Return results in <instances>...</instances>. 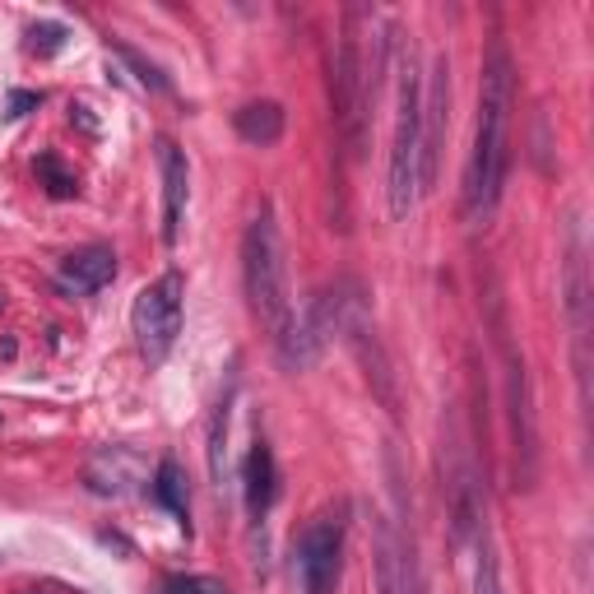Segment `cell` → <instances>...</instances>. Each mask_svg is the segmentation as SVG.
Wrapping results in <instances>:
<instances>
[{
	"label": "cell",
	"mask_w": 594,
	"mask_h": 594,
	"mask_svg": "<svg viewBox=\"0 0 594 594\" xmlns=\"http://www.w3.org/2000/svg\"><path fill=\"white\" fill-rule=\"evenodd\" d=\"M511 102H516V70L511 51L502 38L487 42L483 57V89H479V126H474V149L465 163V186H460V209L465 223H483L502 200L506 168H511Z\"/></svg>",
	"instance_id": "obj_1"
},
{
	"label": "cell",
	"mask_w": 594,
	"mask_h": 594,
	"mask_svg": "<svg viewBox=\"0 0 594 594\" xmlns=\"http://www.w3.org/2000/svg\"><path fill=\"white\" fill-rule=\"evenodd\" d=\"M242 284H247V302L256 311V321L265 325L270 339L279 344L297 311H293V293H288L284 242H279L270 209H260L247 223V233H242Z\"/></svg>",
	"instance_id": "obj_2"
},
{
	"label": "cell",
	"mask_w": 594,
	"mask_h": 594,
	"mask_svg": "<svg viewBox=\"0 0 594 594\" xmlns=\"http://www.w3.org/2000/svg\"><path fill=\"white\" fill-rule=\"evenodd\" d=\"M418 131H423V75H418L413 47L395 51V131H391V214L409 219L418 205Z\"/></svg>",
	"instance_id": "obj_3"
},
{
	"label": "cell",
	"mask_w": 594,
	"mask_h": 594,
	"mask_svg": "<svg viewBox=\"0 0 594 594\" xmlns=\"http://www.w3.org/2000/svg\"><path fill=\"white\" fill-rule=\"evenodd\" d=\"M362 10L344 14V38H339V57H335V116L344 126V139L354 149V159L367 145V116H372V94H367V65H372V51L362 47ZM376 47V38H372Z\"/></svg>",
	"instance_id": "obj_4"
},
{
	"label": "cell",
	"mask_w": 594,
	"mask_h": 594,
	"mask_svg": "<svg viewBox=\"0 0 594 594\" xmlns=\"http://www.w3.org/2000/svg\"><path fill=\"white\" fill-rule=\"evenodd\" d=\"M182 311H186V279L177 270L159 274L153 284H145L135 293L131 330H135V344H139V354H145L149 367L168 362L172 344L182 335Z\"/></svg>",
	"instance_id": "obj_5"
},
{
	"label": "cell",
	"mask_w": 594,
	"mask_h": 594,
	"mask_svg": "<svg viewBox=\"0 0 594 594\" xmlns=\"http://www.w3.org/2000/svg\"><path fill=\"white\" fill-rule=\"evenodd\" d=\"M506 354V418H511V450H516V487H534L539 474V428H534V399H530V372L525 358L502 335Z\"/></svg>",
	"instance_id": "obj_6"
},
{
	"label": "cell",
	"mask_w": 594,
	"mask_h": 594,
	"mask_svg": "<svg viewBox=\"0 0 594 594\" xmlns=\"http://www.w3.org/2000/svg\"><path fill=\"white\" fill-rule=\"evenodd\" d=\"M344 571V516L321 511L297 539V585L302 594H335Z\"/></svg>",
	"instance_id": "obj_7"
},
{
	"label": "cell",
	"mask_w": 594,
	"mask_h": 594,
	"mask_svg": "<svg viewBox=\"0 0 594 594\" xmlns=\"http://www.w3.org/2000/svg\"><path fill=\"white\" fill-rule=\"evenodd\" d=\"M446 126H450V61L436 57L432 75L423 84V131H418V196H428L442 172V149H446Z\"/></svg>",
	"instance_id": "obj_8"
},
{
	"label": "cell",
	"mask_w": 594,
	"mask_h": 594,
	"mask_svg": "<svg viewBox=\"0 0 594 594\" xmlns=\"http://www.w3.org/2000/svg\"><path fill=\"white\" fill-rule=\"evenodd\" d=\"M372 562H376V590L381 594H423L413 539L399 530L391 516L372 520Z\"/></svg>",
	"instance_id": "obj_9"
},
{
	"label": "cell",
	"mask_w": 594,
	"mask_h": 594,
	"mask_svg": "<svg viewBox=\"0 0 594 594\" xmlns=\"http://www.w3.org/2000/svg\"><path fill=\"white\" fill-rule=\"evenodd\" d=\"M159 172H163V242L172 247L182 237L186 200H190V163L172 139H159Z\"/></svg>",
	"instance_id": "obj_10"
},
{
	"label": "cell",
	"mask_w": 594,
	"mask_h": 594,
	"mask_svg": "<svg viewBox=\"0 0 594 594\" xmlns=\"http://www.w3.org/2000/svg\"><path fill=\"white\" fill-rule=\"evenodd\" d=\"M116 279V251L112 247H79L61 260V284L75 293H102Z\"/></svg>",
	"instance_id": "obj_11"
},
{
	"label": "cell",
	"mask_w": 594,
	"mask_h": 594,
	"mask_svg": "<svg viewBox=\"0 0 594 594\" xmlns=\"http://www.w3.org/2000/svg\"><path fill=\"white\" fill-rule=\"evenodd\" d=\"M242 493H247V511L260 520L274 506V497H279V465H274V450H270V442H251V450H247V465H242Z\"/></svg>",
	"instance_id": "obj_12"
},
{
	"label": "cell",
	"mask_w": 594,
	"mask_h": 594,
	"mask_svg": "<svg viewBox=\"0 0 594 594\" xmlns=\"http://www.w3.org/2000/svg\"><path fill=\"white\" fill-rule=\"evenodd\" d=\"M233 126H237V135L247 139V145L270 149V145H279V135H284V108L270 102V98L247 102V108L233 112Z\"/></svg>",
	"instance_id": "obj_13"
},
{
	"label": "cell",
	"mask_w": 594,
	"mask_h": 594,
	"mask_svg": "<svg viewBox=\"0 0 594 594\" xmlns=\"http://www.w3.org/2000/svg\"><path fill=\"white\" fill-rule=\"evenodd\" d=\"M153 497H159L168 511L186 525V516H190V493H186V474H182L177 460H163V465H159V474H153Z\"/></svg>",
	"instance_id": "obj_14"
},
{
	"label": "cell",
	"mask_w": 594,
	"mask_h": 594,
	"mask_svg": "<svg viewBox=\"0 0 594 594\" xmlns=\"http://www.w3.org/2000/svg\"><path fill=\"white\" fill-rule=\"evenodd\" d=\"M228 418H233V391L219 399L214 423H209V474H214V483H223V469H228Z\"/></svg>",
	"instance_id": "obj_15"
},
{
	"label": "cell",
	"mask_w": 594,
	"mask_h": 594,
	"mask_svg": "<svg viewBox=\"0 0 594 594\" xmlns=\"http://www.w3.org/2000/svg\"><path fill=\"white\" fill-rule=\"evenodd\" d=\"M38 177H42L51 200H75L79 196V177L57 159V153H42V159H38Z\"/></svg>",
	"instance_id": "obj_16"
},
{
	"label": "cell",
	"mask_w": 594,
	"mask_h": 594,
	"mask_svg": "<svg viewBox=\"0 0 594 594\" xmlns=\"http://www.w3.org/2000/svg\"><path fill=\"white\" fill-rule=\"evenodd\" d=\"M112 51H116V57H121V61H126V65L135 70V79L145 84V89H153V94H168V89H172V84H168V75H163V70H159V65H153V61L145 57V51H135L131 42H116V38H112Z\"/></svg>",
	"instance_id": "obj_17"
},
{
	"label": "cell",
	"mask_w": 594,
	"mask_h": 594,
	"mask_svg": "<svg viewBox=\"0 0 594 594\" xmlns=\"http://www.w3.org/2000/svg\"><path fill=\"white\" fill-rule=\"evenodd\" d=\"M474 594H502V562L493 539L479 534V567H474Z\"/></svg>",
	"instance_id": "obj_18"
},
{
	"label": "cell",
	"mask_w": 594,
	"mask_h": 594,
	"mask_svg": "<svg viewBox=\"0 0 594 594\" xmlns=\"http://www.w3.org/2000/svg\"><path fill=\"white\" fill-rule=\"evenodd\" d=\"M24 47H28V57H57V51L65 47V24H28V33H24Z\"/></svg>",
	"instance_id": "obj_19"
},
{
	"label": "cell",
	"mask_w": 594,
	"mask_h": 594,
	"mask_svg": "<svg viewBox=\"0 0 594 594\" xmlns=\"http://www.w3.org/2000/svg\"><path fill=\"white\" fill-rule=\"evenodd\" d=\"M172 594H228L223 581H209V576H177V581H168Z\"/></svg>",
	"instance_id": "obj_20"
},
{
	"label": "cell",
	"mask_w": 594,
	"mask_h": 594,
	"mask_svg": "<svg viewBox=\"0 0 594 594\" xmlns=\"http://www.w3.org/2000/svg\"><path fill=\"white\" fill-rule=\"evenodd\" d=\"M38 94H10V108H5V116H24L28 108H38Z\"/></svg>",
	"instance_id": "obj_21"
},
{
	"label": "cell",
	"mask_w": 594,
	"mask_h": 594,
	"mask_svg": "<svg viewBox=\"0 0 594 594\" xmlns=\"http://www.w3.org/2000/svg\"><path fill=\"white\" fill-rule=\"evenodd\" d=\"M24 594H42V590H24Z\"/></svg>",
	"instance_id": "obj_22"
}]
</instances>
